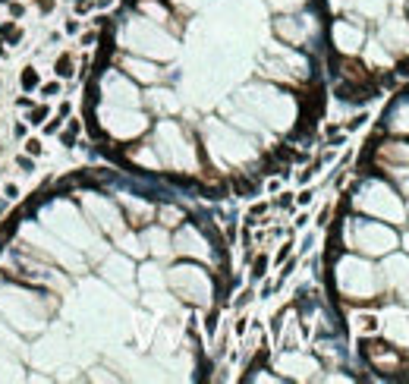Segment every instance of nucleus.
I'll return each mask as SVG.
<instances>
[{
	"mask_svg": "<svg viewBox=\"0 0 409 384\" xmlns=\"http://www.w3.org/2000/svg\"><path fill=\"white\" fill-rule=\"evenodd\" d=\"M230 293L214 217L72 170L0 224V384L205 381Z\"/></svg>",
	"mask_w": 409,
	"mask_h": 384,
	"instance_id": "f257e3e1",
	"label": "nucleus"
},
{
	"mask_svg": "<svg viewBox=\"0 0 409 384\" xmlns=\"http://www.w3.org/2000/svg\"><path fill=\"white\" fill-rule=\"evenodd\" d=\"M318 0H123L82 98L110 164L208 198L249 195L324 114Z\"/></svg>",
	"mask_w": 409,
	"mask_h": 384,
	"instance_id": "f03ea898",
	"label": "nucleus"
},
{
	"mask_svg": "<svg viewBox=\"0 0 409 384\" xmlns=\"http://www.w3.org/2000/svg\"><path fill=\"white\" fill-rule=\"evenodd\" d=\"M324 16V41L327 72L346 60H356L362 44L375 35L378 25L387 22L390 10L406 0H318Z\"/></svg>",
	"mask_w": 409,
	"mask_h": 384,
	"instance_id": "7ed1b4c3",
	"label": "nucleus"
},
{
	"mask_svg": "<svg viewBox=\"0 0 409 384\" xmlns=\"http://www.w3.org/2000/svg\"><path fill=\"white\" fill-rule=\"evenodd\" d=\"M44 117H47V107H41V111H35V114H32V123H41Z\"/></svg>",
	"mask_w": 409,
	"mask_h": 384,
	"instance_id": "20e7f679",
	"label": "nucleus"
}]
</instances>
